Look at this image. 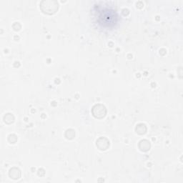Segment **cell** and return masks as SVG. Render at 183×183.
<instances>
[{
	"label": "cell",
	"mask_w": 183,
	"mask_h": 183,
	"mask_svg": "<svg viewBox=\"0 0 183 183\" xmlns=\"http://www.w3.org/2000/svg\"><path fill=\"white\" fill-rule=\"evenodd\" d=\"M59 5L57 1H42L40 3V9L44 13L47 15H53L58 10Z\"/></svg>",
	"instance_id": "1"
},
{
	"label": "cell",
	"mask_w": 183,
	"mask_h": 183,
	"mask_svg": "<svg viewBox=\"0 0 183 183\" xmlns=\"http://www.w3.org/2000/svg\"><path fill=\"white\" fill-rule=\"evenodd\" d=\"M92 113L93 116L97 119H102L105 117L107 114L106 107L101 104H97L95 105L92 109Z\"/></svg>",
	"instance_id": "2"
},
{
	"label": "cell",
	"mask_w": 183,
	"mask_h": 183,
	"mask_svg": "<svg viewBox=\"0 0 183 183\" xmlns=\"http://www.w3.org/2000/svg\"><path fill=\"white\" fill-rule=\"evenodd\" d=\"M96 145L100 150H106L109 147V141L107 138L101 137L97 140Z\"/></svg>",
	"instance_id": "3"
},
{
	"label": "cell",
	"mask_w": 183,
	"mask_h": 183,
	"mask_svg": "<svg viewBox=\"0 0 183 183\" xmlns=\"http://www.w3.org/2000/svg\"><path fill=\"white\" fill-rule=\"evenodd\" d=\"M150 142L147 140H142L139 142V148L141 151L147 152L150 149Z\"/></svg>",
	"instance_id": "4"
},
{
	"label": "cell",
	"mask_w": 183,
	"mask_h": 183,
	"mask_svg": "<svg viewBox=\"0 0 183 183\" xmlns=\"http://www.w3.org/2000/svg\"><path fill=\"white\" fill-rule=\"evenodd\" d=\"M9 175L10 178L14 179V180H17V179H19L21 177V172L17 167H12V169H10Z\"/></svg>",
	"instance_id": "5"
},
{
	"label": "cell",
	"mask_w": 183,
	"mask_h": 183,
	"mask_svg": "<svg viewBox=\"0 0 183 183\" xmlns=\"http://www.w3.org/2000/svg\"><path fill=\"white\" fill-rule=\"evenodd\" d=\"M135 131L136 133L139 134V135H144V134H145L146 132H147V127H146L145 124H138L137 127H135Z\"/></svg>",
	"instance_id": "6"
},
{
	"label": "cell",
	"mask_w": 183,
	"mask_h": 183,
	"mask_svg": "<svg viewBox=\"0 0 183 183\" xmlns=\"http://www.w3.org/2000/svg\"><path fill=\"white\" fill-rule=\"evenodd\" d=\"M4 120H5V123L11 124L15 120V117H14V115L12 114L8 113L4 117Z\"/></svg>",
	"instance_id": "7"
},
{
	"label": "cell",
	"mask_w": 183,
	"mask_h": 183,
	"mask_svg": "<svg viewBox=\"0 0 183 183\" xmlns=\"http://www.w3.org/2000/svg\"><path fill=\"white\" fill-rule=\"evenodd\" d=\"M75 136V132L74 129H69L66 131L65 133V137H67V139L69 140H72Z\"/></svg>",
	"instance_id": "8"
}]
</instances>
